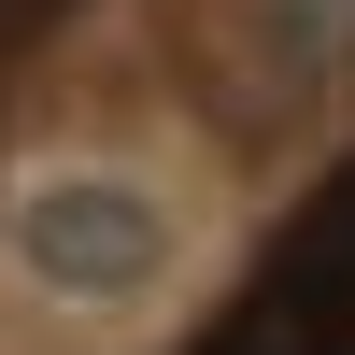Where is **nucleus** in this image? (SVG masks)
I'll use <instances>...</instances> for the list:
<instances>
[{
  "instance_id": "obj_1",
  "label": "nucleus",
  "mask_w": 355,
  "mask_h": 355,
  "mask_svg": "<svg viewBox=\"0 0 355 355\" xmlns=\"http://www.w3.org/2000/svg\"><path fill=\"white\" fill-rule=\"evenodd\" d=\"M199 355H355V171L270 242V270L227 299V327Z\"/></svg>"
},
{
  "instance_id": "obj_2",
  "label": "nucleus",
  "mask_w": 355,
  "mask_h": 355,
  "mask_svg": "<svg viewBox=\"0 0 355 355\" xmlns=\"http://www.w3.org/2000/svg\"><path fill=\"white\" fill-rule=\"evenodd\" d=\"M15 256L43 284H71V299H128V284H157L171 227H157V199H142L128 171H57V185H28Z\"/></svg>"
}]
</instances>
